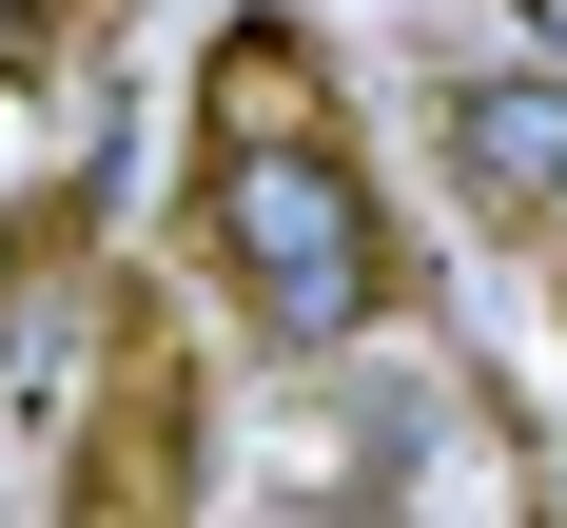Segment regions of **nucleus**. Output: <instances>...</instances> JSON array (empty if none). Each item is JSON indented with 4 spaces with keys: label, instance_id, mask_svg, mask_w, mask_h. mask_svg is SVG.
<instances>
[{
    "label": "nucleus",
    "instance_id": "nucleus-3",
    "mask_svg": "<svg viewBox=\"0 0 567 528\" xmlns=\"http://www.w3.org/2000/svg\"><path fill=\"white\" fill-rule=\"evenodd\" d=\"M235 137H313V59H293L275 20H255V40L216 59V157H235Z\"/></svg>",
    "mask_w": 567,
    "mask_h": 528
},
{
    "label": "nucleus",
    "instance_id": "nucleus-1",
    "mask_svg": "<svg viewBox=\"0 0 567 528\" xmlns=\"http://www.w3.org/2000/svg\"><path fill=\"white\" fill-rule=\"evenodd\" d=\"M216 275H235V313L275 352H352L392 313V216H372V176L333 157V117L216 157Z\"/></svg>",
    "mask_w": 567,
    "mask_h": 528
},
{
    "label": "nucleus",
    "instance_id": "nucleus-2",
    "mask_svg": "<svg viewBox=\"0 0 567 528\" xmlns=\"http://www.w3.org/2000/svg\"><path fill=\"white\" fill-rule=\"evenodd\" d=\"M451 157H470V196H489L509 235H567V79H548V59L451 79Z\"/></svg>",
    "mask_w": 567,
    "mask_h": 528
}]
</instances>
